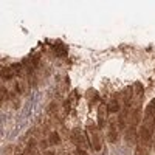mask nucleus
I'll use <instances>...</instances> for the list:
<instances>
[{"label": "nucleus", "instance_id": "obj_1", "mask_svg": "<svg viewBox=\"0 0 155 155\" xmlns=\"http://www.w3.org/2000/svg\"><path fill=\"white\" fill-rule=\"evenodd\" d=\"M87 130L90 132V143H92V149L95 152H99L102 149V141H101V135H99V129H96V126L93 123H88Z\"/></svg>", "mask_w": 155, "mask_h": 155}, {"label": "nucleus", "instance_id": "obj_2", "mask_svg": "<svg viewBox=\"0 0 155 155\" xmlns=\"http://www.w3.org/2000/svg\"><path fill=\"white\" fill-rule=\"evenodd\" d=\"M129 115H130V107H129V106H124L123 110H121L120 115H118V120H116V126H118L120 130H124V129H126L127 121H129V120H127Z\"/></svg>", "mask_w": 155, "mask_h": 155}, {"label": "nucleus", "instance_id": "obj_3", "mask_svg": "<svg viewBox=\"0 0 155 155\" xmlns=\"http://www.w3.org/2000/svg\"><path fill=\"white\" fill-rule=\"evenodd\" d=\"M118 126H116V121H110L109 123V132H107V140H109V143H116L120 138V134H118Z\"/></svg>", "mask_w": 155, "mask_h": 155}, {"label": "nucleus", "instance_id": "obj_4", "mask_svg": "<svg viewBox=\"0 0 155 155\" xmlns=\"http://www.w3.org/2000/svg\"><path fill=\"white\" fill-rule=\"evenodd\" d=\"M124 138H126V143H127V144H134L135 141H138V127L129 124Z\"/></svg>", "mask_w": 155, "mask_h": 155}, {"label": "nucleus", "instance_id": "obj_5", "mask_svg": "<svg viewBox=\"0 0 155 155\" xmlns=\"http://www.w3.org/2000/svg\"><path fill=\"white\" fill-rule=\"evenodd\" d=\"M107 107L102 104L99 109H98V129H104L106 127V121H107Z\"/></svg>", "mask_w": 155, "mask_h": 155}, {"label": "nucleus", "instance_id": "obj_6", "mask_svg": "<svg viewBox=\"0 0 155 155\" xmlns=\"http://www.w3.org/2000/svg\"><path fill=\"white\" fill-rule=\"evenodd\" d=\"M106 107H107V110H109L110 113H116V112H120V109H121V104H120L118 98H116V96H113L112 99H109V102L106 104Z\"/></svg>", "mask_w": 155, "mask_h": 155}, {"label": "nucleus", "instance_id": "obj_7", "mask_svg": "<svg viewBox=\"0 0 155 155\" xmlns=\"http://www.w3.org/2000/svg\"><path fill=\"white\" fill-rule=\"evenodd\" d=\"M0 74H2V81H3V82L11 81L12 78L16 76V73H14V70L11 68V65H9V67H3V68H2V73H0Z\"/></svg>", "mask_w": 155, "mask_h": 155}, {"label": "nucleus", "instance_id": "obj_8", "mask_svg": "<svg viewBox=\"0 0 155 155\" xmlns=\"http://www.w3.org/2000/svg\"><path fill=\"white\" fill-rule=\"evenodd\" d=\"M54 51H56V56H59V58H65L67 53H68V48H67L65 45H62V44H58V45L54 47Z\"/></svg>", "mask_w": 155, "mask_h": 155}, {"label": "nucleus", "instance_id": "obj_9", "mask_svg": "<svg viewBox=\"0 0 155 155\" xmlns=\"http://www.w3.org/2000/svg\"><path fill=\"white\" fill-rule=\"evenodd\" d=\"M150 116H155V98L147 104L146 113H144V118H150Z\"/></svg>", "mask_w": 155, "mask_h": 155}, {"label": "nucleus", "instance_id": "obj_10", "mask_svg": "<svg viewBox=\"0 0 155 155\" xmlns=\"http://www.w3.org/2000/svg\"><path fill=\"white\" fill-rule=\"evenodd\" d=\"M48 141H50V144H61V135L58 132H50V137H48Z\"/></svg>", "mask_w": 155, "mask_h": 155}, {"label": "nucleus", "instance_id": "obj_11", "mask_svg": "<svg viewBox=\"0 0 155 155\" xmlns=\"http://www.w3.org/2000/svg\"><path fill=\"white\" fill-rule=\"evenodd\" d=\"M14 92L19 95H23V93H27V87H25L23 82L17 81V82H14Z\"/></svg>", "mask_w": 155, "mask_h": 155}, {"label": "nucleus", "instance_id": "obj_12", "mask_svg": "<svg viewBox=\"0 0 155 155\" xmlns=\"http://www.w3.org/2000/svg\"><path fill=\"white\" fill-rule=\"evenodd\" d=\"M135 155H150V152H149V147L137 146V149H135Z\"/></svg>", "mask_w": 155, "mask_h": 155}, {"label": "nucleus", "instance_id": "obj_13", "mask_svg": "<svg viewBox=\"0 0 155 155\" xmlns=\"http://www.w3.org/2000/svg\"><path fill=\"white\" fill-rule=\"evenodd\" d=\"M36 147H37V140H36V138H31V140L28 141L27 149H36Z\"/></svg>", "mask_w": 155, "mask_h": 155}, {"label": "nucleus", "instance_id": "obj_14", "mask_svg": "<svg viewBox=\"0 0 155 155\" xmlns=\"http://www.w3.org/2000/svg\"><path fill=\"white\" fill-rule=\"evenodd\" d=\"M135 88H137V93H138V96H143V85L141 84H135Z\"/></svg>", "mask_w": 155, "mask_h": 155}, {"label": "nucleus", "instance_id": "obj_15", "mask_svg": "<svg viewBox=\"0 0 155 155\" xmlns=\"http://www.w3.org/2000/svg\"><path fill=\"white\" fill-rule=\"evenodd\" d=\"M76 155H88V152L84 147H76Z\"/></svg>", "mask_w": 155, "mask_h": 155}, {"label": "nucleus", "instance_id": "obj_16", "mask_svg": "<svg viewBox=\"0 0 155 155\" xmlns=\"http://www.w3.org/2000/svg\"><path fill=\"white\" fill-rule=\"evenodd\" d=\"M56 107H58V102H51L50 107H48V112H50V113H54V112H56Z\"/></svg>", "mask_w": 155, "mask_h": 155}, {"label": "nucleus", "instance_id": "obj_17", "mask_svg": "<svg viewBox=\"0 0 155 155\" xmlns=\"http://www.w3.org/2000/svg\"><path fill=\"white\" fill-rule=\"evenodd\" d=\"M25 155H41V153H39L36 149H27L25 150Z\"/></svg>", "mask_w": 155, "mask_h": 155}, {"label": "nucleus", "instance_id": "obj_18", "mask_svg": "<svg viewBox=\"0 0 155 155\" xmlns=\"http://www.w3.org/2000/svg\"><path fill=\"white\" fill-rule=\"evenodd\" d=\"M54 153H56V152H54L53 149H47V150L44 152V155H54Z\"/></svg>", "mask_w": 155, "mask_h": 155}]
</instances>
